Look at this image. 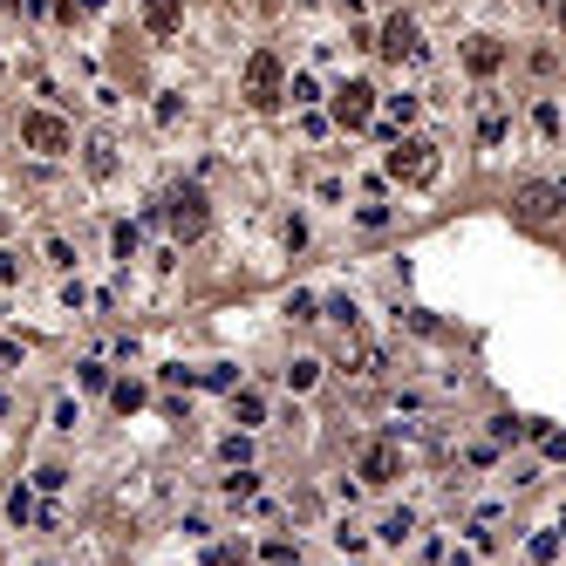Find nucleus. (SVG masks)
I'll return each instance as SVG.
<instances>
[{
    "mask_svg": "<svg viewBox=\"0 0 566 566\" xmlns=\"http://www.w3.org/2000/svg\"><path fill=\"white\" fill-rule=\"evenodd\" d=\"M560 198H566L560 185H519L512 205H519V219H526V226H553V219H560Z\"/></svg>",
    "mask_w": 566,
    "mask_h": 566,
    "instance_id": "obj_6",
    "label": "nucleus"
},
{
    "mask_svg": "<svg viewBox=\"0 0 566 566\" xmlns=\"http://www.w3.org/2000/svg\"><path fill=\"white\" fill-rule=\"evenodd\" d=\"M14 273H21V266H14V253H0V280H14Z\"/></svg>",
    "mask_w": 566,
    "mask_h": 566,
    "instance_id": "obj_27",
    "label": "nucleus"
},
{
    "mask_svg": "<svg viewBox=\"0 0 566 566\" xmlns=\"http://www.w3.org/2000/svg\"><path fill=\"white\" fill-rule=\"evenodd\" d=\"M532 123H539V137H560V110H553V103H539V110H532Z\"/></svg>",
    "mask_w": 566,
    "mask_h": 566,
    "instance_id": "obj_21",
    "label": "nucleus"
},
{
    "mask_svg": "<svg viewBox=\"0 0 566 566\" xmlns=\"http://www.w3.org/2000/svg\"><path fill=\"white\" fill-rule=\"evenodd\" d=\"M532 560H539V566L560 560V532H532Z\"/></svg>",
    "mask_w": 566,
    "mask_h": 566,
    "instance_id": "obj_15",
    "label": "nucleus"
},
{
    "mask_svg": "<svg viewBox=\"0 0 566 566\" xmlns=\"http://www.w3.org/2000/svg\"><path fill=\"white\" fill-rule=\"evenodd\" d=\"M410 532H416V519H410V512H389V519H382V539H396V546H403Z\"/></svg>",
    "mask_w": 566,
    "mask_h": 566,
    "instance_id": "obj_16",
    "label": "nucleus"
},
{
    "mask_svg": "<svg viewBox=\"0 0 566 566\" xmlns=\"http://www.w3.org/2000/svg\"><path fill=\"white\" fill-rule=\"evenodd\" d=\"M28 519H35V498L14 485V491H7V526H28Z\"/></svg>",
    "mask_w": 566,
    "mask_h": 566,
    "instance_id": "obj_14",
    "label": "nucleus"
},
{
    "mask_svg": "<svg viewBox=\"0 0 566 566\" xmlns=\"http://www.w3.org/2000/svg\"><path fill=\"white\" fill-rule=\"evenodd\" d=\"M144 28L151 35H178L185 28V0H144Z\"/></svg>",
    "mask_w": 566,
    "mask_h": 566,
    "instance_id": "obj_9",
    "label": "nucleus"
},
{
    "mask_svg": "<svg viewBox=\"0 0 566 566\" xmlns=\"http://www.w3.org/2000/svg\"><path fill=\"white\" fill-rule=\"evenodd\" d=\"M21 144H28V151H41V157H62V151H76L69 123H62L55 110H28V116H21Z\"/></svg>",
    "mask_w": 566,
    "mask_h": 566,
    "instance_id": "obj_4",
    "label": "nucleus"
},
{
    "mask_svg": "<svg viewBox=\"0 0 566 566\" xmlns=\"http://www.w3.org/2000/svg\"><path fill=\"white\" fill-rule=\"evenodd\" d=\"M226 491H232V498H253V491H260V478H253V471L239 464V471H232V478H226Z\"/></svg>",
    "mask_w": 566,
    "mask_h": 566,
    "instance_id": "obj_17",
    "label": "nucleus"
},
{
    "mask_svg": "<svg viewBox=\"0 0 566 566\" xmlns=\"http://www.w3.org/2000/svg\"><path fill=\"white\" fill-rule=\"evenodd\" d=\"M314 376H321V362H294L287 369V389H314Z\"/></svg>",
    "mask_w": 566,
    "mask_h": 566,
    "instance_id": "obj_18",
    "label": "nucleus"
},
{
    "mask_svg": "<svg viewBox=\"0 0 566 566\" xmlns=\"http://www.w3.org/2000/svg\"><path fill=\"white\" fill-rule=\"evenodd\" d=\"M76 376H82V389H110V369H103V362H82Z\"/></svg>",
    "mask_w": 566,
    "mask_h": 566,
    "instance_id": "obj_22",
    "label": "nucleus"
},
{
    "mask_svg": "<svg viewBox=\"0 0 566 566\" xmlns=\"http://www.w3.org/2000/svg\"><path fill=\"white\" fill-rule=\"evenodd\" d=\"M89 178H116V144L110 137H89Z\"/></svg>",
    "mask_w": 566,
    "mask_h": 566,
    "instance_id": "obj_12",
    "label": "nucleus"
},
{
    "mask_svg": "<svg viewBox=\"0 0 566 566\" xmlns=\"http://www.w3.org/2000/svg\"><path fill=\"white\" fill-rule=\"evenodd\" d=\"M389 178H403V185H437V144H423V137H396V151H389Z\"/></svg>",
    "mask_w": 566,
    "mask_h": 566,
    "instance_id": "obj_2",
    "label": "nucleus"
},
{
    "mask_svg": "<svg viewBox=\"0 0 566 566\" xmlns=\"http://www.w3.org/2000/svg\"><path fill=\"white\" fill-rule=\"evenodd\" d=\"M396 471H403V451H396V437L369 444V457H362V478H369V485H389Z\"/></svg>",
    "mask_w": 566,
    "mask_h": 566,
    "instance_id": "obj_8",
    "label": "nucleus"
},
{
    "mask_svg": "<svg viewBox=\"0 0 566 566\" xmlns=\"http://www.w3.org/2000/svg\"><path fill=\"white\" fill-rule=\"evenodd\" d=\"M219 457H226V464H246V457H253V444H246V437H239V430H232L226 444H219Z\"/></svg>",
    "mask_w": 566,
    "mask_h": 566,
    "instance_id": "obj_20",
    "label": "nucleus"
},
{
    "mask_svg": "<svg viewBox=\"0 0 566 566\" xmlns=\"http://www.w3.org/2000/svg\"><path fill=\"white\" fill-rule=\"evenodd\" d=\"M376 48L389 55V62H416V55H423V35H416L410 14H396V21H389V28L376 35Z\"/></svg>",
    "mask_w": 566,
    "mask_h": 566,
    "instance_id": "obj_7",
    "label": "nucleus"
},
{
    "mask_svg": "<svg viewBox=\"0 0 566 566\" xmlns=\"http://www.w3.org/2000/svg\"><path fill=\"white\" fill-rule=\"evenodd\" d=\"M287 96H294V103H314V96H321V82H314V76H294V89H287Z\"/></svg>",
    "mask_w": 566,
    "mask_h": 566,
    "instance_id": "obj_24",
    "label": "nucleus"
},
{
    "mask_svg": "<svg viewBox=\"0 0 566 566\" xmlns=\"http://www.w3.org/2000/svg\"><path fill=\"white\" fill-rule=\"evenodd\" d=\"M287 314H294V321H321V314H314V294H294V301H287Z\"/></svg>",
    "mask_w": 566,
    "mask_h": 566,
    "instance_id": "obj_25",
    "label": "nucleus"
},
{
    "mask_svg": "<svg viewBox=\"0 0 566 566\" xmlns=\"http://www.w3.org/2000/svg\"><path fill=\"white\" fill-rule=\"evenodd\" d=\"M280 96H287V69H280L273 48H260V55L246 62V103H253V110H273Z\"/></svg>",
    "mask_w": 566,
    "mask_h": 566,
    "instance_id": "obj_3",
    "label": "nucleus"
},
{
    "mask_svg": "<svg viewBox=\"0 0 566 566\" xmlns=\"http://www.w3.org/2000/svg\"><path fill=\"white\" fill-rule=\"evenodd\" d=\"M35 485H41V491H62V485H69V471H62V464H41Z\"/></svg>",
    "mask_w": 566,
    "mask_h": 566,
    "instance_id": "obj_23",
    "label": "nucleus"
},
{
    "mask_svg": "<svg viewBox=\"0 0 566 566\" xmlns=\"http://www.w3.org/2000/svg\"><path fill=\"white\" fill-rule=\"evenodd\" d=\"M205 389H239V369H198Z\"/></svg>",
    "mask_w": 566,
    "mask_h": 566,
    "instance_id": "obj_19",
    "label": "nucleus"
},
{
    "mask_svg": "<svg viewBox=\"0 0 566 566\" xmlns=\"http://www.w3.org/2000/svg\"><path fill=\"white\" fill-rule=\"evenodd\" d=\"M369 116H376V89H369V82L335 89V123L341 130H369Z\"/></svg>",
    "mask_w": 566,
    "mask_h": 566,
    "instance_id": "obj_5",
    "label": "nucleus"
},
{
    "mask_svg": "<svg viewBox=\"0 0 566 566\" xmlns=\"http://www.w3.org/2000/svg\"><path fill=\"white\" fill-rule=\"evenodd\" d=\"M266 566H294V546H287V539H273V546H266Z\"/></svg>",
    "mask_w": 566,
    "mask_h": 566,
    "instance_id": "obj_26",
    "label": "nucleus"
},
{
    "mask_svg": "<svg viewBox=\"0 0 566 566\" xmlns=\"http://www.w3.org/2000/svg\"><path fill=\"white\" fill-rule=\"evenodd\" d=\"M164 219H171V232H178V239H198V232L212 226V198H205V185L164 191Z\"/></svg>",
    "mask_w": 566,
    "mask_h": 566,
    "instance_id": "obj_1",
    "label": "nucleus"
},
{
    "mask_svg": "<svg viewBox=\"0 0 566 566\" xmlns=\"http://www.w3.org/2000/svg\"><path fill=\"white\" fill-rule=\"evenodd\" d=\"M232 423H239V430H246V423H266V403L253 389H232Z\"/></svg>",
    "mask_w": 566,
    "mask_h": 566,
    "instance_id": "obj_11",
    "label": "nucleus"
},
{
    "mask_svg": "<svg viewBox=\"0 0 566 566\" xmlns=\"http://www.w3.org/2000/svg\"><path fill=\"white\" fill-rule=\"evenodd\" d=\"M464 62H471V76H498V69H505V41L478 35L471 48H464Z\"/></svg>",
    "mask_w": 566,
    "mask_h": 566,
    "instance_id": "obj_10",
    "label": "nucleus"
},
{
    "mask_svg": "<svg viewBox=\"0 0 566 566\" xmlns=\"http://www.w3.org/2000/svg\"><path fill=\"white\" fill-rule=\"evenodd\" d=\"M110 403H116V410H123V416H137V410H144V403H151V396H144L137 382H110Z\"/></svg>",
    "mask_w": 566,
    "mask_h": 566,
    "instance_id": "obj_13",
    "label": "nucleus"
}]
</instances>
